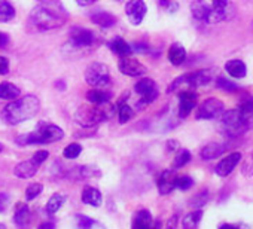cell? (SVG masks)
Masks as SVG:
<instances>
[{
    "label": "cell",
    "mask_w": 253,
    "mask_h": 229,
    "mask_svg": "<svg viewBox=\"0 0 253 229\" xmlns=\"http://www.w3.org/2000/svg\"><path fill=\"white\" fill-rule=\"evenodd\" d=\"M78 170H79V176L81 177H98L100 176V170L95 168V167H91V165L81 167Z\"/></svg>",
    "instance_id": "60d3db41"
},
{
    "label": "cell",
    "mask_w": 253,
    "mask_h": 229,
    "mask_svg": "<svg viewBox=\"0 0 253 229\" xmlns=\"http://www.w3.org/2000/svg\"><path fill=\"white\" fill-rule=\"evenodd\" d=\"M20 94L21 91L17 85L9 83V82L0 83V98L2 100H15L20 97Z\"/></svg>",
    "instance_id": "4316f807"
},
{
    "label": "cell",
    "mask_w": 253,
    "mask_h": 229,
    "mask_svg": "<svg viewBox=\"0 0 253 229\" xmlns=\"http://www.w3.org/2000/svg\"><path fill=\"white\" fill-rule=\"evenodd\" d=\"M8 42H9L8 35H6V33H3V32H0V48L6 46V45H8Z\"/></svg>",
    "instance_id": "c3c4849f"
},
{
    "label": "cell",
    "mask_w": 253,
    "mask_h": 229,
    "mask_svg": "<svg viewBox=\"0 0 253 229\" xmlns=\"http://www.w3.org/2000/svg\"><path fill=\"white\" fill-rule=\"evenodd\" d=\"M86 98L92 104H107L110 101V98H112V94L107 92V91H103V89L97 88V89H91L86 94Z\"/></svg>",
    "instance_id": "484cf974"
},
{
    "label": "cell",
    "mask_w": 253,
    "mask_h": 229,
    "mask_svg": "<svg viewBox=\"0 0 253 229\" xmlns=\"http://www.w3.org/2000/svg\"><path fill=\"white\" fill-rule=\"evenodd\" d=\"M225 152V146L220 145V143H216V142H211L209 145H206L203 149H201V158L204 161H211V159H216L219 158L222 153Z\"/></svg>",
    "instance_id": "44dd1931"
},
{
    "label": "cell",
    "mask_w": 253,
    "mask_h": 229,
    "mask_svg": "<svg viewBox=\"0 0 253 229\" xmlns=\"http://www.w3.org/2000/svg\"><path fill=\"white\" fill-rule=\"evenodd\" d=\"M131 229H160V223L154 220L152 214L148 210L142 208L134 214Z\"/></svg>",
    "instance_id": "9a60e30c"
},
{
    "label": "cell",
    "mask_w": 253,
    "mask_h": 229,
    "mask_svg": "<svg viewBox=\"0 0 253 229\" xmlns=\"http://www.w3.org/2000/svg\"><path fill=\"white\" fill-rule=\"evenodd\" d=\"M211 80V73L207 70H200V72H194V73H186L179 76L169 88V91H176L180 89L182 86H186L185 89H195L198 86H204Z\"/></svg>",
    "instance_id": "8992f818"
},
{
    "label": "cell",
    "mask_w": 253,
    "mask_h": 229,
    "mask_svg": "<svg viewBox=\"0 0 253 229\" xmlns=\"http://www.w3.org/2000/svg\"><path fill=\"white\" fill-rule=\"evenodd\" d=\"M171 2H173V0H158V3H160L161 8H167Z\"/></svg>",
    "instance_id": "f5cc1de1"
},
{
    "label": "cell",
    "mask_w": 253,
    "mask_h": 229,
    "mask_svg": "<svg viewBox=\"0 0 253 229\" xmlns=\"http://www.w3.org/2000/svg\"><path fill=\"white\" fill-rule=\"evenodd\" d=\"M134 89L139 94L142 103H145V104H149V103L155 101L157 97H158V86L151 77H145V79L139 80L136 83Z\"/></svg>",
    "instance_id": "9c48e42d"
},
{
    "label": "cell",
    "mask_w": 253,
    "mask_h": 229,
    "mask_svg": "<svg viewBox=\"0 0 253 229\" xmlns=\"http://www.w3.org/2000/svg\"><path fill=\"white\" fill-rule=\"evenodd\" d=\"M207 201H209V191L204 189V191H201V192H198L197 195L192 196V199L189 201V205L192 208L198 210V208H203L207 204Z\"/></svg>",
    "instance_id": "1f68e13d"
},
{
    "label": "cell",
    "mask_w": 253,
    "mask_h": 229,
    "mask_svg": "<svg viewBox=\"0 0 253 229\" xmlns=\"http://www.w3.org/2000/svg\"><path fill=\"white\" fill-rule=\"evenodd\" d=\"M191 161V152L188 149H180L173 161V168H182Z\"/></svg>",
    "instance_id": "836d02e7"
},
{
    "label": "cell",
    "mask_w": 253,
    "mask_h": 229,
    "mask_svg": "<svg viewBox=\"0 0 253 229\" xmlns=\"http://www.w3.org/2000/svg\"><path fill=\"white\" fill-rule=\"evenodd\" d=\"M15 18V9L8 0H0V23H9Z\"/></svg>",
    "instance_id": "f546056e"
},
{
    "label": "cell",
    "mask_w": 253,
    "mask_h": 229,
    "mask_svg": "<svg viewBox=\"0 0 253 229\" xmlns=\"http://www.w3.org/2000/svg\"><path fill=\"white\" fill-rule=\"evenodd\" d=\"M76 223L78 229H92L95 226V220L84 214H76Z\"/></svg>",
    "instance_id": "f35d334b"
},
{
    "label": "cell",
    "mask_w": 253,
    "mask_h": 229,
    "mask_svg": "<svg viewBox=\"0 0 253 229\" xmlns=\"http://www.w3.org/2000/svg\"><path fill=\"white\" fill-rule=\"evenodd\" d=\"M225 70L234 79H243L247 75V67L241 60H229V61H226Z\"/></svg>",
    "instance_id": "d6986e66"
},
{
    "label": "cell",
    "mask_w": 253,
    "mask_h": 229,
    "mask_svg": "<svg viewBox=\"0 0 253 229\" xmlns=\"http://www.w3.org/2000/svg\"><path fill=\"white\" fill-rule=\"evenodd\" d=\"M9 205V195L8 193H0V213L6 211Z\"/></svg>",
    "instance_id": "ee69618b"
},
{
    "label": "cell",
    "mask_w": 253,
    "mask_h": 229,
    "mask_svg": "<svg viewBox=\"0 0 253 229\" xmlns=\"http://www.w3.org/2000/svg\"><path fill=\"white\" fill-rule=\"evenodd\" d=\"M14 223L18 229H27L32 223V213L26 204H18L14 213Z\"/></svg>",
    "instance_id": "ac0fdd59"
},
{
    "label": "cell",
    "mask_w": 253,
    "mask_h": 229,
    "mask_svg": "<svg viewBox=\"0 0 253 229\" xmlns=\"http://www.w3.org/2000/svg\"><path fill=\"white\" fill-rule=\"evenodd\" d=\"M38 2H45V0H38Z\"/></svg>",
    "instance_id": "9f6ffc18"
},
{
    "label": "cell",
    "mask_w": 253,
    "mask_h": 229,
    "mask_svg": "<svg viewBox=\"0 0 253 229\" xmlns=\"http://www.w3.org/2000/svg\"><path fill=\"white\" fill-rule=\"evenodd\" d=\"M176 173L173 170H166L158 176L157 185H158V191L161 195H169L173 192L174 189V182H176Z\"/></svg>",
    "instance_id": "2e32d148"
},
{
    "label": "cell",
    "mask_w": 253,
    "mask_h": 229,
    "mask_svg": "<svg viewBox=\"0 0 253 229\" xmlns=\"http://www.w3.org/2000/svg\"><path fill=\"white\" fill-rule=\"evenodd\" d=\"M226 3H228V0H211V8L222 9Z\"/></svg>",
    "instance_id": "bcb514c9"
},
{
    "label": "cell",
    "mask_w": 253,
    "mask_h": 229,
    "mask_svg": "<svg viewBox=\"0 0 253 229\" xmlns=\"http://www.w3.org/2000/svg\"><path fill=\"white\" fill-rule=\"evenodd\" d=\"M133 118V109L125 104V103H119V109H118V119L121 124H126Z\"/></svg>",
    "instance_id": "d6a6232c"
},
{
    "label": "cell",
    "mask_w": 253,
    "mask_h": 229,
    "mask_svg": "<svg viewBox=\"0 0 253 229\" xmlns=\"http://www.w3.org/2000/svg\"><path fill=\"white\" fill-rule=\"evenodd\" d=\"M0 229H6V226L3 223H0Z\"/></svg>",
    "instance_id": "db71d44e"
},
{
    "label": "cell",
    "mask_w": 253,
    "mask_h": 229,
    "mask_svg": "<svg viewBox=\"0 0 253 229\" xmlns=\"http://www.w3.org/2000/svg\"><path fill=\"white\" fill-rule=\"evenodd\" d=\"M238 109L241 112V116L244 119V124H246L247 130H252L253 128V98L246 100Z\"/></svg>",
    "instance_id": "d4e9b609"
},
{
    "label": "cell",
    "mask_w": 253,
    "mask_h": 229,
    "mask_svg": "<svg viewBox=\"0 0 253 229\" xmlns=\"http://www.w3.org/2000/svg\"><path fill=\"white\" fill-rule=\"evenodd\" d=\"M219 229H244V226L243 225H231V223H223V225H220L219 226Z\"/></svg>",
    "instance_id": "681fc988"
},
{
    "label": "cell",
    "mask_w": 253,
    "mask_h": 229,
    "mask_svg": "<svg viewBox=\"0 0 253 229\" xmlns=\"http://www.w3.org/2000/svg\"><path fill=\"white\" fill-rule=\"evenodd\" d=\"M75 2H76L79 6H89V5L95 3L97 0H75Z\"/></svg>",
    "instance_id": "f907efd6"
},
{
    "label": "cell",
    "mask_w": 253,
    "mask_h": 229,
    "mask_svg": "<svg viewBox=\"0 0 253 229\" xmlns=\"http://www.w3.org/2000/svg\"><path fill=\"white\" fill-rule=\"evenodd\" d=\"M81 152H82V146L79 143H70L69 146H66L63 155L67 159H76L81 155Z\"/></svg>",
    "instance_id": "e575fe53"
},
{
    "label": "cell",
    "mask_w": 253,
    "mask_h": 229,
    "mask_svg": "<svg viewBox=\"0 0 253 229\" xmlns=\"http://www.w3.org/2000/svg\"><path fill=\"white\" fill-rule=\"evenodd\" d=\"M91 20H92V23H95V24H98V26H101L104 29L112 27L116 23V18L112 14L104 12V11H97V12L91 14Z\"/></svg>",
    "instance_id": "83f0119b"
},
{
    "label": "cell",
    "mask_w": 253,
    "mask_h": 229,
    "mask_svg": "<svg viewBox=\"0 0 253 229\" xmlns=\"http://www.w3.org/2000/svg\"><path fill=\"white\" fill-rule=\"evenodd\" d=\"M194 186V180L189 176H177L174 182V188L180 191H188Z\"/></svg>",
    "instance_id": "8d00e7d4"
},
{
    "label": "cell",
    "mask_w": 253,
    "mask_h": 229,
    "mask_svg": "<svg viewBox=\"0 0 253 229\" xmlns=\"http://www.w3.org/2000/svg\"><path fill=\"white\" fill-rule=\"evenodd\" d=\"M95 40V36L91 30L84 27H73L69 33V42L75 48H85L91 46Z\"/></svg>",
    "instance_id": "30bf717a"
},
{
    "label": "cell",
    "mask_w": 253,
    "mask_h": 229,
    "mask_svg": "<svg viewBox=\"0 0 253 229\" xmlns=\"http://www.w3.org/2000/svg\"><path fill=\"white\" fill-rule=\"evenodd\" d=\"M113 113V109L107 104H89V106H81L75 114V119L79 125L89 128L101 124L103 121L109 119L110 114Z\"/></svg>",
    "instance_id": "277c9868"
},
{
    "label": "cell",
    "mask_w": 253,
    "mask_h": 229,
    "mask_svg": "<svg viewBox=\"0 0 253 229\" xmlns=\"http://www.w3.org/2000/svg\"><path fill=\"white\" fill-rule=\"evenodd\" d=\"M109 48L112 49L113 54L119 57H126L133 52V46L130 43H126L122 38H115L112 42H109Z\"/></svg>",
    "instance_id": "cb8c5ba5"
},
{
    "label": "cell",
    "mask_w": 253,
    "mask_h": 229,
    "mask_svg": "<svg viewBox=\"0 0 253 229\" xmlns=\"http://www.w3.org/2000/svg\"><path fill=\"white\" fill-rule=\"evenodd\" d=\"M69 14L58 0H45L32 11L30 21L39 30H55L66 24Z\"/></svg>",
    "instance_id": "6da1fadb"
},
{
    "label": "cell",
    "mask_w": 253,
    "mask_h": 229,
    "mask_svg": "<svg viewBox=\"0 0 253 229\" xmlns=\"http://www.w3.org/2000/svg\"><path fill=\"white\" fill-rule=\"evenodd\" d=\"M216 85H217L219 89H222V91H225V92H234V91L238 89V85L234 83L232 80L226 79V77H217Z\"/></svg>",
    "instance_id": "d590c367"
},
{
    "label": "cell",
    "mask_w": 253,
    "mask_h": 229,
    "mask_svg": "<svg viewBox=\"0 0 253 229\" xmlns=\"http://www.w3.org/2000/svg\"><path fill=\"white\" fill-rule=\"evenodd\" d=\"M82 202H84V204H88V205H91V207H100L101 202H103L101 192H100L97 188L86 186V188L82 191Z\"/></svg>",
    "instance_id": "ffe728a7"
},
{
    "label": "cell",
    "mask_w": 253,
    "mask_h": 229,
    "mask_svg": "<svg viewBox=\"0 0 253 229\" xmlns=\"http://www.w3.org/2000/svg\"><path fill=\"white\" fill-rule=\"evenodd\" d=\"M146 12H148V6L143 0H130V2L125 5V14L133 26L142 24V21L146 17Z\"/></svg>",
    "instance_id": "8fae6325"
},
{
    "label": "cell",
    "mask_w": 253,
    "mask_h": 229,
    "mask_svg": "<svg viewBox=\"0 0 253 229\" xmlns=\"http://www.w3.org/2000/svg\"><path fill=\"white\" fill-rule=\"evenodd\" d=\"M41 109V101L36 95H24L6 104L2 110V119L8 125H17L35 118Z\"/></svg>",
    "instance_id": "7a4b0ae2"
},
{
    "label": "cell",
    "mask_w": 253,
    "mask_h": 229,
    "mask_svg": "<svg viewBox=\"0 0 253 229\" xmlns=\"http://www.w3.org/2000/svg\"><path fill=\"white\" fill-rule=\"evenodd\" d=\"M64 137V131L54 125V124H46L41 122L35 131L18 136L17 137V145L20 146H29V145H48V143H55Z\"/></svg>",
    "instance_id": "3957f363"
},
{
    "label": "cell",
    "mask_w": 253,
    "mask_h": 229,
    "mask_svg": "<svg viewBox=\"0 0 253 229\" xmlns=\"http://www.w3.org/2000/svg\"><path fill=\"white\" fill-rule=\"evenodd\" d=\"M169 148H170V151H177L179 149V143L174 142V140H170L169 142Z\"/></svg>",
    "instance_id": "816d5d0a"
},
{
    "label": "cell",
    "mask_w": 253,
    "mask_h": 229,
    "mask_svg": "<svg viewBox=\"0 0 253 229\" xmlns=\"http://www.w3.org/2000/svg\"><path fill=\"white\" fill-rule=\"evenodd\" d=\"M241 174L244 177H252L253 176V152L249 153V156L246 158V161L241 165Z\"/></svg>",
    "instance_id": "ab89813d"
},
{
    "label": "cell",
    "mask_w": 253,
    "mask_h": 229,
    "mask_svg": "<svg viewBox=\"0 0 253 229\" xmlns=\"http://www.w3.org/2000/svg\"><path fill=\"white\" fill-rule=\"evenodd\" d=\"M186 60V49L182 43H173L169 49V61L173 66H182Z\"/></svg>",
    "instance_id": "603a6c76"
},
{
    "label": "cell",
    "mask_w": 253,
    "mask_h": 229,
    "mask_svg": "<svg viewBox=\"0 0 253 229\" xmlns=\"http://www.w3.org/2000/svg\"><path fill=\"white\" fill-rule=\"evenodd\" d=\"M203 219V210L198 208V210H194L191 211L189 214H186L182 220V226L183 229H197V226L200 225Z\"/></svg>",
    "instance_id": "f1b7e54d"
},
{
    "label": "cell",
    "mask_w": 253,
    "mask_h": 229,
    "mask_svg": "<svg viewBox=\"0 0 253 229\" xmlns=\"http://www.w3.org/2000/svg\"><path fill=\"white\" fill-rule=\"evenodd\" d=\"M217 128L223 136H226L229 139L240 137L241 134L249 131L244 124V119L241 116L240 109H231V110L223 112L219 116Z\"/></svg>",
    "instance_id": "5b68a950"
},
{
    "label": "cell",
    "mask_w": 253,
    "mask_h": 229,
    "mask_svg": "<svg viewBox=\"0 0 253 229\" xmlns=\"http://www.w3.org/2000/svg\"><path fill=\"white\" fill-rule=\"evenodd\" d=\"M2 151H3V145H2V143H0V152H2Z\"/></svg>",
    "instance_id": "11a10c76"
},
{
    "label": "cell",
    "mask_w": 253,
    "mask_h": 229,
    "mask_svg": "<svg viewBox=\"0 0 253 229\" xmlns=\"http://www.w3.org/2000/svg\"><path fill=\"white\" fill-rule=\"evenodd\" d=\"M198 95L194 89H182L179 92V116L186 118L189 113L197 107Z\"/></svg>",
    "instance_id": "7c38bea8"
},
{
    "label": "cell",
    "mask_w": 253,
    "mask_h": 229,
    "mask_svg": "<svg viewBox=\"0 0 253 229\" xmlns=\"http://www.w3.org/2000/svg\"><path fill=\"white\" fill-rule=\"evenodd\" d=\"M43 191V185L42 183H32L29 185V188L26 189V199L27 201H32L35 199L36 196H39Z\"/></svg>",
    "instance_id": "74e56055"
},
{
    "label": "cell",
    "mask_w": 253,
    "mask_h": 229,
    "mask_svg": "<svg viewBox=\"0 0 253 229\" xmlns=\"http://www.w3.org/2000/svg\"><path fill=\"white\" fill-rule=\"evenodd\" d=\"M48 156H49V153H48L46 151H38L32 158H33L38 164H43V162L48 159Z\"/></svg>",
    "instance_id": "b9f144b4"
},
{
    "label": "cell",
    "mask_w": 253,
    "mask_h": 229,
    "mask_svg": "<svg viewBox=\"0 0 253 229\" xmlns=\"http://www.w3.org/2000/svg\"><path fill=\"white\" fill-rule=\"evenodd\" d=\"M41 164H38L33 158L27 159V161H23L20 162L15 168H14V174L18 177V179H30L33 177L38 170H39Z\"/></svg>",
    "instance_id": "e0dca14e"
},
{
    "label": "cell",
    "mask_w": 253,
    "mask_h": 229,
    "mask_svg": "<svg viewBox=\"0 0 253 229\" xmlns=\"http://www.w3.org/2000/svg\"><path fill=\"white\" fill-rule=\"evenodd\" d=\"M38 229H55V223L52 220H46V222H42Z\"/></svg>",
    "instance_id": "7dc6e473"
},
{
    "label": "cell",
    "mask_w": 253,
    "mask_h": 229,
    "mask_svg": "<svg viewBox=\"0 0 253 229\" xmlns=\"http://www.w3.org/2000/svg\"><path fill=\"white\" fill-rule=\"evenodd\" d=\"M240 161H241V153L240 152H232L228 156H225L222 161H219V164L214 168V173L219 177H228L234 171V168L240 164Z\"/></svg>",
    "instance_id": "5bb4252c"
},
{
    "label": "cell",
    "mask_w": 253,
    "mask_h": 229,
    "mask_svg": "<svg viewBox=\"0 0 253 229\" xmlns=\"http://www.w3.org/2000/svg\"><path fill=\"white\" fill-rule=\"evenodd\" d=\"M210 9H211V6L209 3H206L204 0H194L191 3V14L197 21H206Z\"/></svg>",
    "instance_id": "7402d4cb"
},
{
    "label": "cell",
    "mask_w": 253,
    "mask_h": 229,
    "mask_svg": "<svg viewBox=\"0 0 253 229\" xmlns=\"http://www.w3.org/2000/svg\"><path fill=\"white\" fill-rule=\"evenodd\" d=\"M118 67L121 70V73L126 75V76H142L146 73V67L136 58H131L130 55L126 57H121Z\"/></svg>",
    "instance_id": "4fadbf2b"
},
{
    "label": "cell",
    "mask_w": 253,
    "mask_h": 229,
    "mask_svg": "<svg viewBox=\"0 0 253 229\" xmlns=\"http://www.w3.org/2000/svg\"><path fill=\"white\" fill-rule=\"evenodd\" d=\"M9 72V61L6 57H2L0 55V76L2 75H6Z\"/></svg>",
    "instance_id": "7bdbcfd3"
},
{
    "label": "cell",
    "mask_w": 253,
    "mask_h": 229,
    "mask_svg": "<svg viewBox=\"0 0 253 229\" xmlns=\"http://www.w3.org/2000/svg\"><path fill=\"white\" fill-rule=\"evenodd\" d=\"M85 80L94 88H104L110 83V70L103 63H92L85 70Z\"/></svg>",
    "instance_id": "52a82bcc"
},
{
    "label": "cell",
    "mask_w": 253,
    "mask_h": 229,
    "mask_svg": "<svg viewBox=\"0 0 253 229\" xmlns=\"http://www.w3.org/2000/svg\"><path fill=\"white\" fill-rule=\"evenodd\" d=\"M64 201H66V196H64V195H61V193H54V195L49 198L48 204H46V211H48L49 214H55V213L64 205Z\"/></svg>",
    "instance_id": "4dcf8cb0"
},
{
    "label": "cell",
    "mask_w": 253,
    "mask_h": 229,
    "mask_svg": "<svg viewBox=\"0 0 253 229\" xmlns=\"http://www.w3.org/2000/svg\"><path fill=\"white\" fill-rule=\"evenodd\" d=\"M176 226H177V216L174 214L173 217L169 219V222H167V225H166L164 229H176Z\"/></svg>",
    "instance_id": "f6af8a7d"
},
{
    "label": "cell",
    "mask_w": 253,
    "mask_h": 229,
    "mask_svg": "<svg viewBox=\"0 0 253 229\" xmlns=\"http://www.w3.org/2000/svg\"><path fill=\"white\" fill-rule=\"evenodd\" d=\"M225 112L223 101L217 98H207L204 100L197 109V119H216Z\"/></svg>",
    "instance_id": "ba28073f"
}]
</instances>
